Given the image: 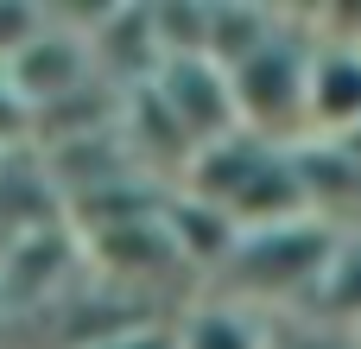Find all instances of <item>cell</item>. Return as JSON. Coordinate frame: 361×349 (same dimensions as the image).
I'll return each instance as SVG.
<instances>
[{"mask_svg": "<svg viewBox=\"0 0 361 349\" xmlns=\"http://www.w3.org/2000/svg\"><path fill=\"white\" fill-rule=\"evenodd\" d=\"M336 229L324 223H286V229H254L241 235V248L228 254V267L216 273L228 305H247L260 318H298L311 312L324 273H330V254H336Z\"/></svg>", "mask_w": 361, "mask_h": 349, "instance_id": "6da1fadb", "label": "cell"}, {"mask_svg": "<svg viewBox=\"0 0 361 349\" xmlns=\"http://www.w3.org/2000/svg\"><path fill=\"white\" fill-rule=\"evenodd\" d=\"M241 127L273 146L311 140V25H286L267 51H254L241 70H228Z\"/></svg>", "mask_w": 361, "mask_h": 349, "instance_id": "7a4b0ae2", "label": "cell"}, {"mask_svg": "<svg viewBox=\"0 0 361 349\" xmlns=\"http://www.w3.org/2000/svg\"><path fill=\"white\" fill-rule=\"evenodd\" d=\"M152 95L171 108V121L190 134V146H216L228 134H241V108H235V83L216 57H165V70L152 76Z\"/></svg>", "mask_w": 361, "mask_h": 349, "instance_id": "3957f363", "label": "cell"}, {"mask_svg": "<svg viewBox=\"0 0 361 349\" xmlns=\"http://www.w3.org/2000/svg\"><path fill=\"white\" fill-rule=\"evenodd\" d=\"M0 76L13 83V95H19L32 114L51 108V102H63V95H76V89H89V83H102V76H95V57H89V38H82L76 25H44Z\"/></svg>", "mask_w": 361, "mask_h": 349, "instance_id": "277c9868", "label": "cell"}, {"mask_svg": "<svg viewBox=\"0 0 361 349\" xmlns=\"http://www.w3.org/2000/svg\"><path fill=\"white\" fill-rule=\"evenodd\" d=\"M361 127V45L311 38V140H349Z\"/></svg>", "mask_w": 361, "mask_h": 349, "instance_id": "5b68a950", "label": "cell"}, {"mask_svg": "<svg viewBox=\"0 0 361 349\" xmlns=\"http://www.w3.org/2000/svg\"><path fill=\"white\" fill-rule=\"evenodd\" d=\"M279 146L273 140H260V134H228V140H216V146H203L197 159H190V172H184V184L178 191H190V197H203V203H216V210H235V197L260 178V165L273 159Z\"/></svg>", "mask_w": 361, "mask_h": 349, "instance_id": "8992f818", "label": "cell"}, {"mask_svg": "<svg viewBox=\"0 0 361 349\" xmlns=\"http://www.w3.org/2000/svg\"><path fill=\"white\" fill-rule=\"evenodd\" d=\"M165 229H171L178 254H184L190 267H203V273H222L228 254L241 248V223H235L228 210L190 197V191H171V197H165Z\"/></svg>", "mask_w": 361, "mask_h": 349, "instance_id": "52a82bcc", "label": "cell"}, {"mask_svg": "<svg viewBox=\"0 0 361 349\" xmlns=\"http://www.w3.org/2000/svg\"><path fill=\"white\" fill-rule=\"evenodd\" d=\"M286 32V13L247 6V0H209V57L222 70H241L254 51H267Z\"/></svg>", "mask_w": 361, "mask_h": 349, "instance_id": "ba28073f", "label": "cell"}, {"mask_svg": "<svg viewBox=\"0 0 361 349\" xmlns=\"http://www.w3.org/2000/svg\"><path fill=\"white\" fill-rule=\"evenodd\" d=\"M178 349H267V318L228 299H197L178 312Z\"/></svg>", "mask_w": 361, "mask_h": 349, "instance_id": "9c48e42d", "label": "cell"}, {"mask_svg": "<svg viewBox=\"0 0 361 349\" xmlns=\"http://www.w3.org/2000/svg\"><path fill=\"white\" fill-rule=\"evenodd\" d=\"M305 318H324V324H336V331L361 337V229L336 242L330 273H324V286H317V299H311Z\"/></svg>", "mask_w": 361, "mask_h": 349, "instance_id": "30bf717a", "label": "cell"}, {"mask_svg": "<svg viewBox=\"0 0 361 349\" xmlns=\"http://www.w3.org/2000/svg\"><path fill=\"white\" fill-rule=\"evenodd\" d=\"M152 32L165 57H209V0H159Z\"/></svg>", "mask_w": 361, "mask_h": 349, "instance_id": "8fae6325", "label": "cell"}, {"mask_svg": "<svg viewBox=\"0 0 361 349\" xmlns=\"http://www.w3.org/2000/svg\"><path fill=\"white\" fill-rule=\"evenodd\" d=\"M267 349H361V337L298 312V318H267Z\"/></svg>", "mask_w": 361, "mask_h": 349, "instance_id": "7c38bea8", "label": "cell"}, {"mask_svg": "<svg viewBox=\"0 0 361 349\" xmlns=\"http://www.w3.org/2000/svg\"><path fill=\"white\" fill-rule=\"evenodd\" d=\"M51 25V6H25V0H0V70Z\"/></svg>", "mask_w": 361, "mask_h": 349, "instance_id": "4fadbf2b", "label": "cell"}, {"mask_svg": "<svg viewBox=\"0 0 361 349\" xmlns=\"http://www.w3.org/2000/svg\"><path fill=\"white\" fill-rule=\"evenodd\" d=\"M95 349H178V324H140V331L108 337V343H95Z\"/></svg>", "mask_w": 361, "mask_h": 349, "instance_id": "5bb4252c", "label": "cell"}, {"mask_svg": "<svg viewBox=\"0 0 361 349\" xmlns=\"http://www.w3.org/2000/svg\"><path fill=\"white\" fill-rule=\"evenodd\" d=\"M336 146H343V153H349V159H355V165H361V127H355V134H349V140H336Z\"/></svg>", "mask_w": 361, "mask_h": 349, "instance_id": "9a60e30c", "label": "cell"}]
</instances>
